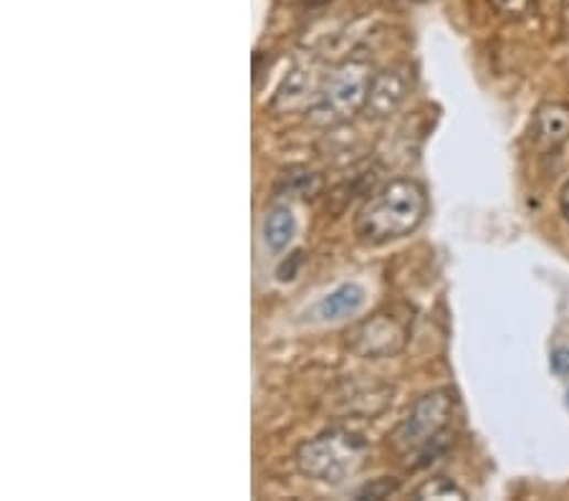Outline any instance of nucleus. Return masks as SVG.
<instances>
[{"mask_svg":"<svg viewBox=\"0 0 569 501\" xmlns=\"http://www.w3.org/2000/svg\"><path fill=\"white\" fill-rule=\"evenodd\" d=\"M426 213L428 195L422 185L410 178H395L362 205L355 231L365 244L383 246L418 231Z\"/></svg>","mask_w":569,"mask_h":501,"instance_id":"nucleus-1","label":"nucleus"},{"mask_svg":"<svg viewBox=\"0 0 569 501\" xmlns=\"http://www.w3.org/2000/svg\"><path fill=\"white\" fill-rule=\"evenodd\" d=\"M367 440L347 430H330L299 446L297 466L304 477L324 483H342L367 463Z\"/></svg>","mask_w":569,"mask_h":501,"instance_id":"nucleus-2","label":"nucleus"},{"mask_svg":"<svg viewBox=\"0 0 569 501\" xmlns=\"http://www.w3.org/2000/svg\"><path fill=\"white\" fill-rule=\"evenodd\" d=\"M373 68L365 62H344L326 76L319 99L307 111L309 125L334 127L362 111L373 84Z\"/></svg>","mask_w":569,"mask_h":501,"instance_id":"nucleus-3","label":"nucleus"},{"mask_svg":"<svg viewBox=\"0 0 569 501\" xmlns=\"http://www.w3.org/2000/svg\"><path fill=\"white\" fill-rule=\"evenodd\" d=\"M453 416V397L445 391L422 395L412 411L393 430L390 444L398 454H418L443 434Z\"/></svg>","mask_w":569,"mask_h":501,"instance_id":"nucleus-4","label":"nucleus"},{"mask_svg":"<svg viewBox=\"0 0 569 501\" xmlns=\"http://www.w3.org/2000/svg\"><path fill=\"white\" fill-rule=\"evenodd\" d=\"M405 342H408V330L390 315H373L362 319L347 332V348L365 360L398 355Z\"/></svg>","mask_w":569,"mask_h":501,"instance_id":"nucleus-5","label":"nucleus"},{"mask_svg":"<svg viewBox=\"0 0 569 501\" xmlns=\"http://www.w3.org/2000/svg\"><path fill=\"white\" fill-rule=\"evenodd\" d=\"M410 94V74L405 66L385 68L373 76V84H369L367 99L362 111L369 119H385L398 111V107L405 102V97Z\"/></svg>","mask_w":569,"mask_h":501,"instance_id":"nucleus-6","label":"nucleus"},{"mask_svg":"<svg viewBox=\"0 0 569 501\" xmlns=\"http://www.w3.org/2000/svg\"><path fill=\"white\" fill-rule=\"evenodd\" d=\"M322 74H316L314 66H297L271 99V109L276 115H291L299 109H312L322 92Z\"/></svg>","mask_w":569,"mask_h":501,"instance_id":"nucleus-7","label":"nucleus"},{"mask_svg":"<svg viewBox=\"0 0 569 501\" xmlns=\"http://www.w3.org/2000/svg\"><path fill=\"white\" fill-rule=\"evenodd\" d=\"M532 140L541 152L557 150L559 145L569 140V107L549 102L541 105L532 122Z\"/></svg>","mask_w":569,"mask_h":501,"instance_id":"nucleus-8","label":"nucleus"},{"mask_svg":"<svg viewBox=\"0 0 569 501\" xmlns=\"http://www.w3.org/2000/svg\"><path fill=\"white\" fill-rule=\"evenodd\" d=\"M365 301V289L357 287V284H342L334 291L326 294L314 305L312 317L322 319V322H334V319L352 317Z\"/></svg>","mask_w":569,"mask_h":501,"instance_id":"nucleus-9","label":"nucleus"},{"mask_svg":"<svg viewBox=\"0 0 569 501\" xmlns=\"http://www.w3.org/2000/svg\"><path fill=\"white\" fill-rule=\"evenodd\" d=\"M294 233H297V221H294V215H291L289 209H276V211L266 215L264 241H266V246L276 250V254L287 248L291 241H294Z\"/></svg>","mask_w":569,"mask_h":501,"instance_id":"nucleus-10","label":"nucleus"},{"mask_svg":"<svg viewBox=\"0 0 569 501\" xmlns=\"http://www.w3.org/2000/svg\"><path fill=\"white\" fill-rule=\"evenodd\" d=\"M412 499H418V501H422V499H455V501H461V499H465V491L451 479L436 477V479H428L426 483H420V487L412 491Z\"/></svg>","mask_w":569,"mask_h":501,"instance_id":"nucleus-11","label":"nucleus"},{"mask_svg":"<svg viewBox=\"0 0 569 501\" xmlns=\"http://www.w3.org/2000/svg\"><path fill=\"white\" fill-rule=\"evenodd\" d=\"M287 190L301 198H312L322 190V175H316V172H309V170L291 172V175H287Z\"/></svg>","mask_w":569,"mask_h":501,"instance_id":"nucleus-12","label":"nucleus"},{"mask_svg":"<svg viewBox=\"0 0 569 501\" xmlns=\"http://www.w3.org/2000/svg\"><path fill=\"white\" fill-rule=\"evenodd\" d=\"M398 489H400L398 479H375L357 491V499H375V501L390 499L393 494H398Z\"/></svg>","mask_w":569,"mask_h":501,"instance_id":"nucleus-13","label":"nucleus"},{"mask_svg":"<svg viewBox=\"0 0 569 501\" xmlns=\"http://www.w3.org/2000/svg\"><path fill=\"white\" fill-rule=\"evenodd\" d=\"M491 6L498 13L514 15V19H522V15H529L534 11V0H491Z\"/></svg>","mask_w":569,"mask_h":501,"instance_id":"nucleus-14","label":"nucleus"},{"mask_svg":"<svg viewBox=\"0 0 569 501\" xmlns=\"http://www.w3.org/2000/svg\"><path fill=\"white\" fill-rule=\"evenodd\" d=\"M301 264H304V254H301V250H294V254H291L289 258H283V262L279 264V269H276L279 281L297 279V271H299Z\"/></svg>","mask_w":569,"mask_h":501,"instance_id":"nucleus-15","label":"nucleus"},{"mask_svg":"<svg viewBox=\"0 0 569 501\" xmlns=\"http://www.w3.org/2000/svg\"><path fill=\"white\" fill-rule=\"evenodd\" d=\"M549 362H551V370H555L559 377L569 375V350L567 348H557L555 352H551Z\"/></svg>","mask_w":569,"mask_h":501,"instance_id":"nucleus-16","label":"nucleus"},{"mask_svg":"<svg viewBox=\"0 0 569 501\" xmlns=\"http://www.w3.org/2000/svg\"><path fill=\"white\" fill-rule=\"evenodd\" d=\"M559 15H562V25L569 29V0H562V8H559Z\"/></svg>","mask_w":569,"mask_h":501,"instance_id":"nucleus-17","label":"nucleus"},{"mask_svg":"<svg viewBox=\"0 0 569 501\" xmlns=\"http://www.w3.org/2000/svg\"><path fill=\"white\" fill-rule=\"evenodd\" d=\"M562 213L567 215V221H569V183H567V188L562 190Z\"/></svg>","mask_w":569,"mask_h":501,"instance_id":"nucleus-18","label":"nucleus"},{"mask_svg":"<svg viewBox=\"0 0 569 501\" xmlns=\"http://www.w3.org/2000/svg\"><path fill=\"white\" fill-rule=\"evenodd\" d=\"M567 405H569V391H567Z\"/></svg>","mask_w":569,"mask_h":501,"instance_id":"nucleus-19","label":"nucleus"}]
</instances>
